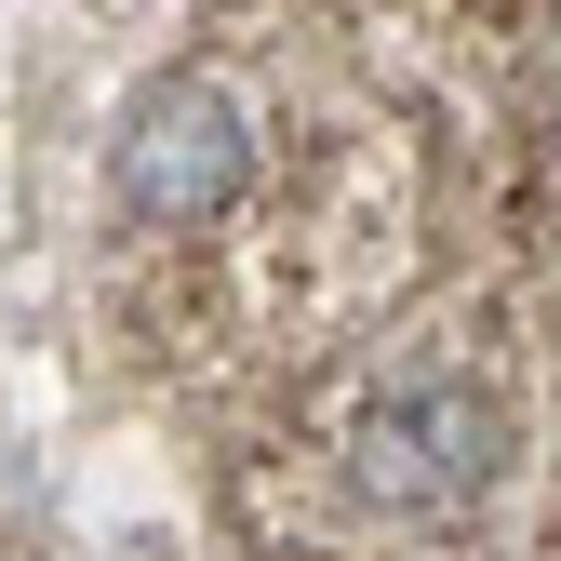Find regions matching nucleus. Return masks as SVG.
<instances>
[{
    "label": "nucleus",
    "mask_w": 561,
    "mask_h": 561,
    "mask_svg": "<svg viewBox=\"0 0 561 561\" xmlns=\"http://www.w3.org/2000/svg\"><path fill=\"white\" fill-rule=\"evenodd\" d=\"M241 174H254V121H241L228 81H201V67H161V81L121 107V134H107V187H121L134 228H215L241 201Z\"/></svg>",
    "instance_id": "obj_1"
},
{
    "label": "nucleus",
    "mask_w": 561,
    "mask_h": 561,
    "mask_svg": "<svg viewBox=\"0 0 561 561\" xmlns=\"http://www.w3.org/2000/svg\"><path fill=\"white\" fill-rule=\"evenodd\" d=\"M495 468H508V414L455 388V375H414V388H375L362 401V428H347V481H362L375 508L401 522H455L495 495Z\"/></svg>",
    "instance_id": "obj_2"
}]
</instances>
